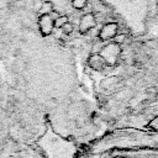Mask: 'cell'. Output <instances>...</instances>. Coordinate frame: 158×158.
I'll use <instances>...</instances> for the list:
<instances>
[{
	"instance_id": "1",
	"label": "cell",
	"mask_w": 158,
	"mask_h": 158,
	"mask_svg": "<svg viewBox=\"0 0 158 158\" xmlns=\"http://www.w3.org/2000/svg\"><path fill=\"white\" fill-rule=\"evenodd\" d=\"M116 12L132 35H142L147 22L157 9V0H102Z\"/></svg>"
},
{
	"instance_id": "2",
	"label": "cell",
	"mask_w": 158,
	"mask_h": 158,
	"mask_svg": "<svg viewBox=\"0 0 158 158\" xmlns=\"http://www.w3.org/2000/svg\"><path fill=\"white\" fill-rule=\"evenodd\" d=\"M120 53H121L120 44L116 43V42H112V43H109L107 46H105V47L102 48V51L100 52V56L102 57V59H104L107 64L112 65V64L116 63V60H117Z\"/></svg>"
},
{
	"instance_id": "3",
	"label": "cell",
	"mask_w": 158,
	"mask_h": 158,
	"mask_svg": "<svg viewBox=\"0 0 158 158\" xmlns=\"http://www.w3.org/2000/svg\"><path fill=\"white\" fill-rule=\"evenodd\" d=\"M117 30H118V25L116 22H109L101 28V31L99 33V37L102 41L111 40L117 35Z\"/></svg>"
},
{
	"instance_id": "4",
	"label": "cell",
	"mask_w": 158,
	"mask_h": 158,
	"mask_svg": "<svg viewBox=\"0 0 158 158\" xmlns=\"http://www.w3.org/2000/svg\"><path fill=\"white\" fill-rule=\"evenodd\" d=\"M95 25H96V21H95L94 15L93 14H86L81 17V20L79 22V30H80V32H85V31L93 28Z\"/></svg>"
},
{
	"instance_id": "5",
	"label": "cell",
	"mask_w": 158,
	"mask_h": 158,
	"mask_svg": "<svg viewBox=\"0 0 158 158\" xmlns=\"http://www.w3.org/2000/svg\"><path fill=\"white\" fill-rule=\"evenodd\" d=\"M104 63H105V60L102 59V57L100 54H95V56H93L90 58V67L94 68V69H96V70L102 69Z\"/></svg>"
},
{
	"instance_id": "6",
	"label": "cell",
	"mask_w": 158,
	"mask_h": 158,
	"mask_svg": "<svg viewBox=\"0 0 158 158\" xmlns=\"http://www.w3.org/2000/svg\"><path fill=\"white\" fill-rule=\"evenodd\" d=\"M43 20L46 21V23L43 21H41V27L44 33H48V32H51V28H52V21H51V19H48V16H43Z\"/></svg>"
},
{
	"instance_id": "7",
	"label": "cell",
	"mask_w": 158,
	"mask_h": 158,
	"mask_svg": "<svg viewBox=\"0 0 158 158\" xmlns=\"http://www.w3.org/2000/svg\"><path fill=\"white\" fill-rule=\"evenodd\" d=\"M88 0H73V6L75 9H83L86 5Z\"/></svg>"
},
{
	"instance_id": "8",
	"label": "cell",
	"mask_w": 158,
	"mask_h": 158,
	"mask_svg": "<svg viewBox=\"0 0 158 158\" xmlns=\"http://www.w3.org/2000/svg\"><path fill=\"white\" fill-rule=\"evenodd\" d=\"M65 23H68V17L67 16H62L56 21V26L57 27H63Z\"/></svg>"
},
{
	"instance_id": "9",
	"label": "cell",
	"mask_w": 158,
	"mask_h": 158,
	"mask_svg": "<svg viewBox=\"0 0 158 158\" xmlns=\"http://www.w3.org/2000/svg\"><path fill=\"white\" fill-rule=\"evenodd\" d=\"M62 28H63V30H64V32H67V33L72 32V26H70V25H68V23H65V25H64Z\"/></svg>"
}]
</instances>
